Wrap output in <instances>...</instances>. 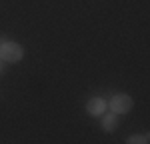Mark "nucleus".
<instances>
[{"instance_id":"f257e3e1","label":"nucleus","mask_w":150,"mask_h":144,"mask_svg":"<svg viewBox=\"0 0 150 144\" xmlns=\"http://www.w3.org/2000/svg\"><path fill=\"white\" fill-rule=\"evenodd\" d=\"M0 58L8 64H16L24 58V48L22 44L14 42L10 38H2L0 40Z\"/></svg>"},{"instance_id":"f03ea898","label":"nucleus","mask_w":150,"mask_h":144,"mask_svg":"<svg viewBox=\"0 0 150 144\" xmlns=\"http://www.w3.org/2000/svg\"><path fill=\"white\" fill-rule=\"evenodd\" d=\"M132 108H134V100H132V96L124 94V92H118V94H114L108 100V110L114 112V114H118V116L128 114Z\"/></svg>"},{"instance_id":"7ed1b4c3","label":"nucleus","mask_w":150,"mask_h":144,"mask_svg":"<svg viewBox=\"0 0 150 144\" xmlns=\"http://www.w3.org/2000/svg\"><path fill=\"white\" fill-rule=\"evenodd\" d=\"M108 110V100L102 96H92L88 102H86V112L94 116V118H100L104 112Z\"/></svg>"},{"instance_id":"20e7f679","label":"nucleus","mask_w":150,"mask_h":144,"mask_svg":"<svg viewBox=\"0 0 150 144\" xmlns=\"http://www.w3.org/2000/svg\"><path fill=\"white\" fill-rule=\"evenodd\" d=\"M102 122H100V126H102V130L106 132V134H110V132H114L116 128H118V114H114V112H110V110H106L102 116Z\"/></svg>"},{"instance_id":"39448f33","label":"nucleus","mask_w":150,"mask_h":144,"mask_svg":"<svg viewBox=\"0 0 150 144\" xmlns=\"http://www.w3.org/2000/svg\"><path fill=\"white\" fill-rule=\"evenodd\" d=\"M150 134H132L126 138V144H148Z\"/></svg>"},{"instance_id":"423d86ee","label":"nucleus","mask_w":150,"mask_h":144,"mask_svg":"<svg viewBox=\"0 0 150 144\" xmlns=\"http://www.w3.org/2000/svg\"><path fill=\"white\" fill-rule=\"evenodd\" d=\"M2 70H4V60L0 58V74H2Z\"/></svg>"}]
</instances>
